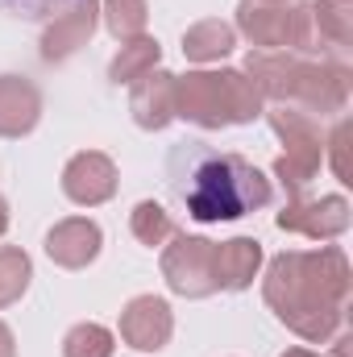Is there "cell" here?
I'll use <instances>...</instances> for the list:
<instances>
[{
  "label": "cell",
  "instance_id": "cell-1",
  "mask_svg": "<svg viewBox=\"0 0 353 357\" xmlns=\"http://www.w3.org/2000/svg\"><path fill=\"white\" fill-rule=\"evenodd\" d=\"M167 187L179 208L200 225L241 220L270 204V178L241 154L208 142H179L167 154Z\"/></svg>",
  "mask_w": 353,
  "mask_h": 357
},
{
  "label": "cell",
  "instance_id": "cell-2",
  "mask_svg": "<svg viewBox=\"0 0 353 357\" xmlns=\"http://www.w3.org/2000/svg\"><path fill=\"white\" fill-rule=\"evenodd\" d=\"M262 295L291 333L320 345L345 324L350 262L337 245H324V250H312V254L308 250L278 254L266 266Z\"/></svg>",
  "mask_w": 353,
  "mask_h": 357
},
{
  "label": "cell",
  "instance_id": "cell-3",
  "mask_svg": "<svg viewBox=\"0 0 353 357\" xmlns=\"http://www.w3.org/2000/svg\"><path fill=\"white\" fill-rule=\"evenodd\" d=\"M175 116L200 129L250 125L262 116V96L246 71H187L175 75Z\"/></svg>",
  "mask_w": 353,
  "mask_h": 357
},
{
  "label": "cell",
  "instance_id": "cell-4",
  "mask_svg": "<svg viewBox=\"0 0 353 357\" xmlns=\"http://www.w3.org/2000/svg\"><path fill=\"white\" fill-rule=\"evenodd\" d=\"M266 116H270L274 133L287 142V154L274 162V178H283V187L291 195H299L312 183V175L320 171V158H324L320 125H316V116H308L299 108H287V104H274Z\"/></svg>",
  "mask_w": 353,
  "mask_h": 357
},
{
  "label": "cell",
  "instance_id": "cell-5",
  "mask_svg": "<svg viewBox=\"0 0 353 357\" xmlns=\"http://www.w3.org/2000/svg\"><path fill=\"white\" fill-rule=\"evenodd\" d=\"M171 241L175 245L163 250V278H167V287L175 295H183V299H208L216 291V270H212L216 241L187 237V233H175Z\"/></svg>",
  "mask_w": 353,
  "mask_h": 357
},
{
  "label": "cell",
  "instance_id": "cell-6",
  "mask_svg": "<svg viewBox=\"0 0 353 357\" xmlns=\"http://www.w3.org/2000/svg\"><path fill=\"white\" fill-rule=\"evenodd\" d=\"M350 199L345 195H324V199H299L291 195V204L278 212V229L283 233H299V237H316V241H333L350 229Z\"/></svg>",
  "mask_w": 353,
  "mask_h": 357
},
{
  "label": "cell",
  "instance_id": "cell-7",
  "mask_svg": "<svg viewBox=\"0 0 353 357\" xmlns=\"http://www.w3.org/2000/svg\"><path fill=\"white\" fill-rule=\"evenodd\" d=\"M175 333V316H171V303L158 299V295H137L125 303L121 312V341L137 354H158L167 349Z\"/></svg>",
  "mask_w": 353,
  "mask_h": 357
},
{
  "label": "cell",
  "instance_id": "cell-8",
  "mask_svg": "<svg viewBox=\"0 0 353 357\" xmlns=\"http://www.w3.org/2000/svg\"><path fill=\"white\" fill-rule=\"evenodd\" d=\"M63 195L80 208H96L108 204L117 195V167L108 154L100 150H84L63 167Z\"/></svg>",
  "mask_w": 353,
  "mask_h": 357
},
{
  "label": "cell",
  "instance_id": "cell-9",
  "mask_svg": "<svg viewBox=\"0 0 353 357\" xmlns=\"http://www.w3.org/2000/svg\"><path fill=\"white\" fill-rule=\"evenodd\" d=\"M237 29H241L258 50H291V33H295V4L241 0V4H237Z\"/></svg>",
  "mask_w": 353,
  "mask_h": 357
},
{
  "label": "cell",
  "instance_id": "cell-10",
  "mask_svg": "<svg viewBox=\"0 0 353 357\" xmlns=\"http://www.w3.org/2000/svg\"><path fill=\"white\" fill-rule=\"evenodd\" d=\"M100 245H104V233L100 225L88 216H71V220H59L50 233H46V254L50 262L63 270H84L88 262L100 258Z\"/></svg>",
  "mask_w": 353,
  "mask_h": 357
},
{
  "label": "cell",
  "instance_id": "cell-11",
  "mask_svg": "<svg viewBox=\"0 0 353 357\" xmlns=\"http://www.w3.org/2000/svg\"><path fill=\"white\" fill-rule=\"evenodd\" d=\"M96 21H100V0H75L71 8H63V13L54 17V25L46 29V38H42V59H46V63L71 59L80 46L91 42Z\"/></svg>",
  "mask_w": 353,
  "mask_h": 357
},
{
  "label": "cell",
  "instance_id": "cell-12",
  "mask_svg": "<svg viewBox=\"0 0 353 357\" xmlns=\"http://www.w3.org/2000/svg\"><path fill=\"white\" fill-rule=\"evenodd\" d=\"M129 112L142 129L158 133L175 121V75L171 71H150L133 84V96H129Z\"/></svg>",
  "mask_w": 353,
  "mask_h": 357
},
{
  "label": "cell",
  "instance_id": "cell-13",
  "mask_svg": "<svg viewBox=\"0 0 353 357\" xmlns=\"http://www.w3.org/2000/svg\"><path fill=\"white\" fill-rule=\"evenodd\" d=\"M42 121V91L25 75H0V137H25Z\"/></svg>",
  "mask_w": 353,
  "mask_h": 357
},
{
  "label": "cell",
  "instance_id": "cell-14",
  "mask_svg": "<svg viewBox=\"0 0 353 357\" xmlns=\"http://www.w3.org/2000/svg\"><path fill=\"white\" fill-rule=\"evenodd\" d=\"M258 266H262V241H254V237L220 241L216 245V258H212L216 291H246L258 278Z\"/></svg>",
  "mask_w": 353,
  "mask_h": 357
},
{
  "label": "cell",
  "instance_id": "cell-15",
  "mask_svg": "<svg viewBox=\"0 0 353 357\" xmlns=\"http://www.w3.org/2000/svg\"><path fill=\"white\" fill-rule=\"evenodd\" d=\"M237 46V29L225 25L220 17H208V21H195L187 33H183V54L191 63H220L225 54H233Z\"/></svg>",
  "mask_w": 353,
  "mask_h": 357
},
{
  "label": "cell",
  "instance_id": "cell-16",
  "mask_svg": "<svg viewBox=\"0 0 353 357\" xmlns=\"http://www.w3.org/2000/svg\"><path fill=\"white\" fill-rule=\"evenodd\" d=\"M158 59H163L158 38L137 33V38H129V42L121 46V54L108 63V79H112V84H137L142 75H150V71L158 67Z\"/></svg>",
  "mask_w": 353,
  "mask_h": 357
},
{
  "label": "cell",
  "instance_id": "cell-17",
  "mask_svg": "<svg viewBox=\"0 0 353 357\" xmlns=\"http://www.w3.org/2000/svg\"><path fill=\"white\" fill-rule=\"evenodd\" d=\"M312 8V25L320 33V42L329 50H345L353 42V13H350V0H316L308 4Z\"/></svg>",
  "mask_w": 353,
  "mask_h": 357
},
{
  "label": "cell",
  "instance_id": "cell-18",
  "mask_svg": "<svg viewBox=\"0 0 353 357\" xmlns=\"http://www.w3.org/2000/svg\"><path fill=\"white\" fill-rule=\"evenodd\" d=\"M129 229H133V237L142 241V245H167L171 237H175V220H171V212L163 208V204H154V199H142L133 212H129Z\"/></svg>",
  "mask_w": 353,
  "mask_h": 357
},
{
  "label": "cell",
  "instance_id": "cell-19",
  "mask_svg": "<svg viewBox=\"0 0 353 357\" xmlns=\"http://www.w3.org/2000/svg\"><path fill=\"white\" fill-rule=\"evenodd\" d=\"M29 278H33L29 254L17 245H0V307H13L29 291Z\"/></svg>",
  "mask_w": 353,
  "mask_h": 357
},
{
  "label": "cell",
  "instance_id": "cell-20",
  "mask_svg": "<svg viewBox=\"0 0 353 357\" xmlns=\"http://www.w3.org/2000/svg\"><path fill=\"white\" fill-rule=\"evenodd\" d=\"M104 25H108V33L112 38H121V42H129V38H137L142 29H146V21H150V8H146V0H104Z\"/></svg>",
  "mask_w": 353,
  "mask_h": 357
},
{
  "label": "cell",
  "instance_id": "cell-21",
  "mask_svg": "<svg viewBox=\"0 0 353 357\" xmlns=\"http://www.w3.org/2000/svg\"><path fill=\"white\" fill-rule=\"evenodd\" d=\"M117 349V337L104 328V324H75L67 337H63V357H112Z\"/></svg>",
  "mask_w": 353,
  "mask_h": 357
},
{
  "label": "cell",
  "instance_id": "cell-22",
  "mask_svg": "<svg viewBox=\"0 0 353 357\" xmlns=\"http://www.w3.org/2000/svg\"><path fill=\"white\" fill-rule=\"evenodd\" d=\"M71 4L75 0H0V13L21 17V21H46V17H59Z\"/></svg>",
  "mask_w": 353,
  "mask_h": 357
},
{
  "label": "cell",
  "instance_id": "cell-23",
  "mask_svg": "<svg viewBox=\"0 0 353 357\" xmlns=\"http://www.w3.org/2000/svg\"><path fill=\"white\" fill-rule=\"evenodd\" d=\"M345 146H350V121H341V125L333 129V142H329V150H333L337 178H341V183H353V178H350V162H345Z\"/></svg>",
  "mask_w": 353,
  "mask_h": 357
},
{
  "label": "cell",
  "instance_id": "cell-24",
  "mask_svg": "<svg viewBox=\"0 0 353 357\" xmlns=\"http://www.w3.org/2000/svg\"><path fill=\"white\" fill-rule=\"evenodd\" d=\"M0 357H17V341H13V328L0 320Z\"/></svg>",
  "mask_w": 353,
  "mask_h": 357
},
{
  "label": "cell",
  "instance_id": "cell-25",
  "mask_svg": "<svg viewBox=\"0 0 353 357\" xmlns=\"http://www.w3.org/2000/svg\"><path fill=\"white\" fill-rule=\"evenodd\" d=\"M4 229H8V204H4V195H0V237H4Z\"/></svg>",
  "mask_w": 353,
  "mask_h": 357
},
{
  "label": "cell",
  "instance_id": "cell-26",
  "mask_svg": "<svg viewBox=\"0 0 353 357\" xmlns=\"http://www.w3.org/2000/svg\"><path fill=\"white\" fill-rule=\"evenodd\" d=\"M283 357H320V354H312V349H287Z\"/></svg>",
  "mask_w": 353,
  "mask_h": 357
},
{
  "label": "cell",
  "instance_id": "cell-27",
  "mask_svg": "<svg viewBox=\"0 0 353 357\" xmlns=\"http://www.w3.org/2000/svg\"><path fill=\"white\" fill-rule=\"evenodd\" d=\"M270 4H291V0H270Z\"/></svg>",
  "mask_w": 353,
  "mask_h": 357
}]
</instances>
